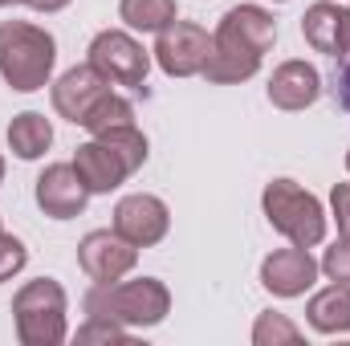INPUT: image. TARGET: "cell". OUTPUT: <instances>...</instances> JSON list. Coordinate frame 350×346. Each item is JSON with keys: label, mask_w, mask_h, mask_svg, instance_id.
Instances as JSON below:
<instances>
[{"label": "cell", "mask_w": 350, "mask_h": 346, "mask_svg": "<svg viewBox=\"0 0 350 346\" xmlns=\"http://www.w3.org/2000/svg\"><path fill=\"white\" fill-rule=\"evenodd\" d=\"M277 41V21L273 12H265L261 4H237L220 16L216 33H212V53L204 62V78L216 86H232V82H249L261 70L265 53Z\"/></svg>", "instance_id": "obj_1"}, {"label": "cell", "mask_w": 350, "mask_h": 346, "mask_svg": "<svg viewBox=\"0 0 350 346\" xmlns=\"http://www.w3.org/2000/svg\"><path fill=\"white\" fill-rule=\"evenodd\" d=\"M86 318H110L126 330L159 326L172 310V293L159 277H135V281H94L82 297Z\"/></svg>", "instance_id": "obj_2"}, {"label": "cell", "mask_w": 350, "mask_h": 346, "mask_svg": "<svg viewBox=\"0 0 350 346\" xmlns=\"http://www.w3.org/2000/svg\"><path fill=\"white\" fill-rule=\"evenodd\" d=\"M57 66V41L53 33L29 25V21H4L0 25V78L21 94L45 90Z\"/></svg>", "instance_id": "obj_3"}, {"label": "cell", "mask_w": 350, "mask_h": 346, "mask_svg": "<svg viewBox=\"0 0 350 346\" xmlns=\"http://www.w3.org/2000/svg\"><path fill=\"white\" fill-rule=\"evenodd\" d=\"M12 322H16V338L25 346H62L70 338L66 289L53 277L25 281L12 297Z\"/></svg>", "instance_id": "obj_4"}, {"label": "cell", "mask_w": 350, "mask_h": 346, "mask_svg": "<svg viewBox=\"0 0 350 346\" xmlns=\"http://www.w3.org/2000/svg\"><path fill=\"white\" fill-rule=\"evenodd\" d=\"M261 208L269 216V224L281 237H289L293 245L314 249V245L326 241V212H322L318 196H310L293 179H273L261 196Z\"/></svg>", "instance_id": "obj_5"}, {"label": "cell", "mask_w": 350, "mask_h": 346, "mask_svg": "<svg viewBox=\"0 0 350 346\" xmlns=\"http://www.w3.org/2000/svg\"><path fill=\"white\" fill-rule=\"evenodd\" d=\"M90 66L110 86H143L151 70V53L122 29H106L90 41Z\"/></svg>", "instance_id": "obj_6"}, {"label": "cell", "mask_w": 350, "mask_h": 346, "mask_svg": "<svg viewBox=\"0 0 350 346\" xmlns=\"http://www.w3.org/2000/svg\"><path fill=\"white\" fill-rule=\"evenodd\" d=\"M208 53H212V37L200 25L175 16L167 29H159L155 62H159V70L167 78H191V74H200L204 62H208Z\"/></svg>", "instance_id": "obj_7"}, {"label": "cell", "mask_w": 350, "mask_h": 346, "mask_svg": "<svg viewBox=\"0 0 350 346\" xmlns=\"http://www.w3.org/2000/svg\"><path fill=\"white\" fill-rule=\"evenodd\" d=\"M78 265L90 281H122L139 265V249L114 228H94L78 245Z\"/></svg>", "instance_id": "obj_8"}, {"label": "cell", "mask_w": 350, "mask_h": 346, "mask_svg": "<svg viewBox=\"0 0 350 346\" xmlns=\"http://www.w3.org/2000/svg\"><path fill=\"white\" fill-rule=\"evenodd\" d=\"M167 228H172V212H167V204L159 196H147V191L122 196L118 208H114V232L126 237L135 249L159 245L167 237Z\"/></svg>", "instance_id": "obj_9"}, {"label": "cell", "mask_w": 350, "mask_h": 346, "mask_svg": "<svg viewBox=\"0 0 350 346\" xmlns=\"http://www.w3.org/2000/svg\"><path fill=\"white\" fill-rule=\"evenodd\" d=\"M90 187L82 183V175L74 163H49L37 175V208L53 220H74L86 212Z\"/></svg>", "instance_id": "obj_10"}, {"label": "cell", "mask_w": 350, "mask_h": 346, "mask_svg": "<svg viewBox=\"0 0 350 346\" xmlns=\"http://www.w3.org/2000/svg\"><path fill=\"white\" fill-rule=\"evenodd\" d=\"M322 265L310 257V249L293 245V249H277L261 261V285L273 297H301L314 281H318Z\"/></svg>", "instance_id": "obj_11"}, {"label": "cell", "mask_w": 350, "mask_h": 346, "mask_svg": "<svg viewBox=\"0 0 350 346\" xmlns=\"http://www.w3.org/2000/svg\"><path fill=\"white\" fill-rule=\"evenodd\" d=\"M301 37L314 53L326 57H350V8L334 0H318L301 16Z\"/></svg>", "instance_id": "obj_12"}, {"label": "cell", "mask_w": 350, "mask_h": 346, "mask_svg": "<svg viewBox=\"0 0 350 346\" xmlns=\"http://www.w3.org/2000/svg\"><path fill=\"white\" fill-rule=\"evenodd\" d=\"M102 94H110V82H106L90 62L86 66H74V70H66V74L57 78V86H53V110H57L66 122L82 127L86 114L94 110V102H98Z\"/></svg>", "instance_id": "obj_13"}, {"label": "cell", "mask_w": 350, "mask_h": 346, "mask_svg": "<svg viewBox=\"0 0 350 346\" xmlns=\"http://www.w3.org/2000/svg\"><path fill=\"white\" fill-rule=\"evenodd\" d=\"M74 168L82 175V183L90 187V196H94V191H114L126 175H135V168H131L106 139H98V135L74 151Z\"/></svg>", "instance_id": "obj_14"}, {"label": "cell", "mask_w": 350, "mask_h": 346, "mask_svg": "<svg viewBox=\"0 0 350 346\" xmlns=\"http://www.w3.org/2000/svg\"><path fill=\"white\" fill-rule=\"evenodd\" d=\"M322 94V74L310 66V62H281L269 78V102L277 110H306L314 106Z\"/></svg>", "instance_id": "obj_15"}, {"label": "cell", "mask_w": 350, "mask_h": 346, "mask_svg": "<svg viewBox=\"0 0 350 346\" xmlns=\"http://www.w3.org/2000/svg\"><path fill=\"white\" fill-rule=\"evenodd\" d=\"M306 318L318 334H350V285L334 281L322 293H314L306 306Z\"/></svg>", "instance_id": "obj_16"}, {"label": "cell", "mask_w": 350, "mask_h": 346, "mask_svg": "<svg viewBox=\"0 0 350 346\" xmlns=\"http://www.w3.org/2000/svg\"><path fill=\"white\" fill-rule=\"evenodd\" d=\"M49 143H53V127L37 110H25L8 122V147L16 159H41L49 151Z\"/></svg>", "instance_id": "obj_17"}, {"label": "cell", "mask_w": 350, "mask_h": 346, "mask_svg": "<svg viewBox=\"0 0 350 346\" xmlns=\"http://www.w3.org/2000/svg\"><path fill=\"white\" fill-rule=\"evenodd\" d=\"M118 16L139 33H159L175 21V0H122Z\"/></svg>", "instance_id": "obj_18"}, {"label": "cell", "mask_w": 350, "mask_h": 346, "mask_svg": "<svg viewBox=\"0 0 350 346\" xmlns=\"http://www.w3.org/2000/svg\"><path fill=\"white\" fill-rule=\"evenodd\" d=\"M131 122H135V106L126 98H118V94H102L82 127L90 135H102V131H114V127H131Z\"/></svg>", "instance_id": "obj_19"}, {"label": "cell", "mask_w": 350, "mask_h": 346, "mask_svg": "<svg viewBox=\"0 0 350 346\" xmlns=\"http://www.w3.org/2000/svg\"><path fill=\"white\" fill-rule=\"evenodd\" d=\"M253 343L257 346H297L301 343V330L285 318V314H261L257 326H253Z\"/></svg>", "instance_id": "obj_20"}, {"label": "cell", "mask_w": 350, "mask_h": 346, "mask_svg": "<svg viewBox=\"0 0 350 346\" xmlns=\"http://www.w3.org/2000/svg\"><path fill=\"white\" fill-rule=\"evenodd\" d=\"M78 343H131V330L110 322V318H90L78 330Z\"/></svg>", "instance_id": "obj_21"}, {"label": "cell", "mask_w": 350, "mask_h": 346, "mask_svg": "<svg viewBox=\"0 0 350 346\" xmlns=\"http://www.w3.org/2000/svg\"><path fill=\"white\" fill-rule=\"evenodd\" d=\"M322 273H326L330 281H347L350 285V237L334 241V249H326V257H322Z\"/></svg>", "instance_id": "obj_22"}, {"label": "cell", "mask_w": 350, "mask_h": 346, "mask_svg": "<svg viewBox=\"0 0 350 346\" xmlns=\"http://www.w3.org/2000/svg\"><path fill=\"white\" fill-rule=\"evenodd\" d=\"M25 261H29V249H25L16 237L0 232V281H8L12 273H21V269H25Z\"/></svg>", "instance_id": "obj_23"}, {"label": "cell", "mask_w": 350, "mask_h": 346, "mask_svg": "<svg viewBox=\"0 0 350 346\" xmlns=\"http://www.w3.org/2000/svg\"><path fill=\"white\" fill-rule=\"evenodd\" d=\"M330 204H334L338 232H342V237H350V183H334V191H330Z\"/></svg>", "instance_id": "obj_24"}, {"label": "cell", "mask_w": 350, "mask_h": 346, "mask_svg": "<svg viewBox=\"0 0 350 346\" xmlns=\"http://www.w3.org/2000/svg\"><path fill=\"white\" fill-rule=\"evenodd\" d=\"M334 98H338V106L350 114V57L342 62V70L334 74Z\"/></svg>", "instance_id": "obj_25"}, {"label": "cell", "mask_w": 350, "mask_h": 346, "mask_svg": "<svg viewBox=\"0 0 350 346\" xmlns=\"http://www.w3.org/2000/svg\"><path fill=\"white\" fill-rule=\"evenodd\" d=\"M21 4H29V8H37V12H62L70 0H21Z\"/></svg>", "instance_id": "obj_26"}, {"label": "cell", "mask_w": 350, "mask_h": 346, "mask_svg": "<svg viewBox=\"0 0 350 346\" xmlns=\"http://www.w3.org/2000/svg\"><path fill=\"white\" fill-rule=\"evenodd\" d=\"M0 183H4V159H0Z\"/></svg>", "instance_id": "obj_27"}, {"label": "cell", "mask_w": 350, "mask_h": 346, "mask_svg": "<svg viewBox=\"0 0 350 346\" xmlns=\"http://www.w3.org/2000/svg\"><path fill=\"white\" fill-rule=\"evenodd\" d=\"M347 172H350V151H347Z\"/></svg>", "instance_id": "obj_28"}, {"label": "cell", "mask_w": 350, "mask_h": 346, "mask_svg": "<svg viewBox=\"0 0 350 346\" xmlns=\"http://www.w3.org/2000/svg\"><path fill=\"white\" fill-rule=\"evenodd\" d=\"M4 4H12V0H0V8H4Z\"/></svg>", "instance_id": "obj_29"}, {"label": "cell", "mask_w": 350, "mask_h": 346, "mask_svg": "<svg viewBox=\"0 0 350 346\" xmlns=\"http://www.w3.org/2000/svg\"><path fill=\"white\" fill-rule=\"evenodd\" d=\"M277 4H285V0H277Z\"/></svg>", "instance_id": "obj_30"}]
</instances>
